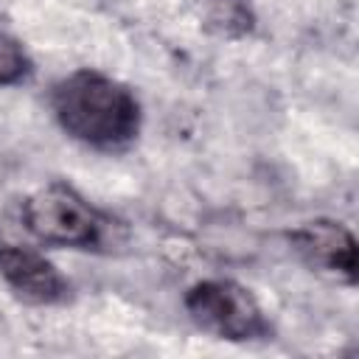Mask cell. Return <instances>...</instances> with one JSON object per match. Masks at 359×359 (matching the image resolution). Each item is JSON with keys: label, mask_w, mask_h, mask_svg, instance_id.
<instances>
[{"label": "cell", "mask_w": 359, "mask_h": 359, "mask_svg": "<svg viewBox=\"0 0 359 359\" xmlns=\"http://www.w3.org/2000/svg\"><path fill=\"white\" fill-rule=\"evenodd\" d=\"M20 216L25 230L39 244L50 247L95 250L109 236V219L95 210L76 188L59 180L25 196Z\"/></svg>", "instance_id": "cell-2"}, {"label": "cell", "mask_w": 359, "mask_h": 359, "mask_svg": "<svg viewBox=\"0 0 359 359\" xmlns=\"http://www.w3.org/2000/svg\"><path fill=\"white\" fill-rule=\"evenodd\" d=\"M50 109L62 132L95 151H123L140 135V101L118 79L79 67L50 87Z\"/></svg>", "instance_id": "cell-1"}, {"label": "cell", "mask_w": 359, "mask_h": 359, "mask_svg": "<svg viewBox=\"0 0 359 359\" xmlns=\"http://www.w3.org/2000/svg\"><path fill=\"white\" fill-rule=\"evenodd\" d=\"M289 244L309 269L337 278L342 283L356 280V238L342 222H303L294 230H289Z\"/></svg>", "instance_id": "cell-4"}, {"label": "cell", "mask_w": 359, "mask_h": 359, "mask_svg": "<svg viewBox=\"0 0 359 359\" xmlns=\"http://www.w3.org/2000/svg\"><path fill=\"white\" fill-rule=\"evenodd\" d=\"M31 73V59L25 53V48L0 31V87H11L25 81Z\"/></svg>", "instance_id": "cell-6"}, {"label": "cell", "mask_w": 359, "mask_h": 359, "mask_svg": "<svg viewBox=\"0 0 359 359\" xmlns=\"http://www.w3.org/2000/svg\"><path fill=\"white\" fill-rule=\"evenodd\" d=\"M0 278L3 283L25 303L53 306L67 300V278L34 247L11 244L0 236Z\"/></svg>", "instance_id": "cell-5"}, {"label": "cell", "mask_w": 359, "mask_h": 359, "mask_svg": "<svg viewBox=\"0 0 359 359\" xmlns=\"http://www.w3.org/2000/svg\"><path fill=\"white\" fill-rule=\"evenodd\" d=\"M185 311L205 334L227 342H252L266 339L272 325L255 300V294L227 278L196 280L185 292Z\"/></svg>", "instance_id": "cell-3"}]
</instances>
